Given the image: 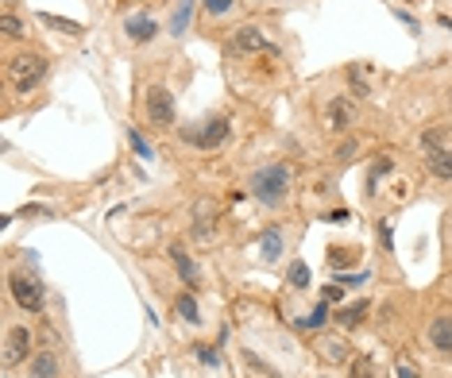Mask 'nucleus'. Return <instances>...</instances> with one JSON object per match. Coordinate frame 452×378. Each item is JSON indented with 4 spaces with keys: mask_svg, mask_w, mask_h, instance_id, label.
Instances as JSON below:
<instances>
[{
    "mask_svg": "<svg viewBox=\"0 0 452 378\" xmlns=\"http://www.w3.org/2000/svg\"><path fill=\"white\" fill-rule=\"evenodd\" d=\"M8 77H12V85H16V93L35 89V85L47 77V58H39V54H16V58L8 62Z\"/></svg>",
    "mask_w": 452,
    "mask_h": 378,
    "instance_id": "obj_2",
    "label": "nucleus"
},
{
    "mask_svg": "<svg viewBox=\"0 0 452 378\" xmlns=\"http://www.w3.org/2000/svg\"><path fill=\"white\" fill-rule=\"evenodd\" d=\"M251 194L263 205H282L286 194H290V166L275 162V166L255 170V174H251Z\"/></svg>",
    "mask_w": 452,
    "mask_h": 378,
    "instance_id": "obj_1",
    "label": "nucleus"
},
{
    "mask_svg": "<svg viewBox=\"0 0 452 378\" xmlns=\"http://www.w3.org/2000/svg\"><path fill=\"white\" fill-rule=\"evenodd\" d=\"M0 31L8 35V39H24V24H20L12 12H4V16H0Z\"/></svg>",
    "mask_w": 452,
    "mask_h": 378,
    "instance_id": "obj_21",
    "label": "nucleus"
},
{
    "mask_svg": "<svg viewBox=\"0 0 452 378\" xmlns=\"http://www.w3.org/2000/svg\"><path fill=\"white\" fill-rule=\"evenodd\" d=\"M186 139H190L193 147H201V151H213V147H220L228 139V120L217 116V120H205V124H193L186 127Z\"/></svg>",
    "mask_w": 452,
    "mask_h": 378,
    "instance_id": "obj_3",
    "label": "nucleus"
},
{
    "mask_svg": "<svg viewBox=\"0 0 452 378\" xmlns=\"http://www.w3.org/2000/svg\"><path fill=\"white\" fill-rule=\"evenodd\" d=\"M128 139H132V147H135V155H140V159H155V151L147 147V139H143L135 127H128Z\"/></svg>",
    "mask_w": 452,
    "mask_h": 378,
    "instance_id": "obj_23",
    "label": "nucleus"
},
{
    "mask_svg": "<svg viewBox=\"0 0 452 378\" xmlns=\"http://www.w3.org/2000/svg\"><path fill=\"white\" fill-rule=\"evenodd\" d=\"M421 143H425V151L433 155V151H437V143H441V127H433V132H425V135H421Z\"/></svg>",
    "mask_w": 452,
    "mask_h": 378,
    "instance_id": "obj_28",
    "label": "nucleus"
},
{
    "mask_svg": "<svg viewBox=\"0 0 452 378\" xmlns=\"http://www.w3.org/2000/svg\"><path fill=\"white\" fill-rule=\"evenodd\" d=\"M170 259H174V267H178V274L190 282V286H197L201 282V274H197V267H193V259L182 251V247H170Z\"/></svg>",
    "mask_w": 452,
    "mask_h": 378,
    "instance_id": "obj_10",
    "label": "nucleus"
},
{
    "mask_svg": "<svg viewBox=\"0 0 452 378\" xmlns=\"http://www.w3.org/2000/svg\"><path fill=\"white\" fill-rule=\"evenodd\" d=\"M340 282H348V286H360V282H368V274H348V278H340Z\"/></svg>",
    "mask_w": 452,
    "mask_h": 378,
    "instance_id": "obj_32",
    "label": "nucleus"
},
{
    "mask_svg": "<svg viewBox=\"0 0 452 378\" xmlns=\"http://www.w3.org/2000/svg\"><path fill=\"white\" fill-rule=\"evenodd\" d=\"M356 262V251H333L329 255V267L333 270H344V267H352Z\"/></svg>",
    "mask_w": 452,
    "mask_h": 378,
    "instance_id": "obj_26",
    "label": "nucleus"
},
{
    "mask_svg": "<svg viewBox=\"0 0 452 378\" xmlns=\"http://www.w3.org/2000/svg\"><path fill=\"white\" fill-rule=\"evenodd\" d=\"M147 120L155 127H170L174 124V97L163 85H151L147 89Z\"/></svg>",
    "mask_w": 452,
    "mask_h": 378,
    "instance_id": "obj_4",
    "label": "nucleus"
},
{
    "mask_svg": "<svg viewBox=\"0 0 452 378\" xmlns=\"http://www.w3.org/2000/svg\"><path fill=\"white\" fill-rule=\"evenodd\" d=\"M352 378H371V363L368 359H356V363H352Z\"/></svg>",
    "mask_w": 452,
    "mask_h": 378,
    "instance_id": "obj_29",
    "label": "nucleus"
},
{
    "mask_svg": "<svg viewBox=\"0 0 452 378\" xmlns=\"http://www.w3.org/2000/svg\"><path fill=\"white\" fill-rule=\"evenodd\" d=\"M59 375V359L50 352H43V355H35V363H31V378H54Z\"/></svg>",
    "mask_w": 452,
    "mask_h": 378,
    "instance_id": "obj_12",
    "label": "nucleus"
},
{
    "mask_svg": "<svg viewBox=\"0 0 452 378\" xmlns=\"http://www.w3.org/2000/svg\"><path fill=\"white\" fill-rule=\"evenodd\" d=\"M429 174L452 182V151H433L429 155Z\"/></svg>",
    "mask_w": 452,
    "mask_h": 378,
    "instance_id": "obj_11",
    "label": "nucleus"
},
{
    "mask_svg": "<svg viewBox=\"0 0 452 378\" xmlns=\"http://www.w3.org/2000/svg\"><path fill=\"white\" fill-rule=\"evenodd\" d=\"M201 8L209 12V16H228V12L236 8V0H205Z\"/></svg>",
    "mask_w": 452,
    "mask_h": 378,
    "instance_id": "obj_24",
    "label": "nucleus"
},
{
    "mask_svg": "<svg viewBox=\"0 0 452 378\" xmlns=\"http://www.w3.org/2000/svg\"><path fill=\"white\" fill-rule=\"evenodd\" d=\"M363 313H368V301H356V305H348L344 313H336V320H340L344 328H352V324H360V320H363Z\"/></svg>",
    "mask_w": 452,
    "mask_h": 378,
    "instance_id": "obj_18",
    "label": "nucleus"
},
{
    "mask_svg": "<svg viewBox=\"0 0 452 378\" xmlns=\"http://www.w3.org/2000/svg\"><path fill=\"white\" fill-rule=\"evenodd\" d=\"M340 297H344L340 286H329V290H325V301H336V305H340Z\"/></svg>",
    "mask_w": 452,
    "mask_h": 378,
    "instance_id": "obj_31",
    "label": "nucleus"
},
{
    "mask_svg": "<svg viewBox=\"0 0 452 378\" xmlns=\"http://www.w3.org/2000/svg\"><path fill=\"white\" fill-rule=\"evenodd\" d=\"M441 27H449V31H452V19H449V16H441Z\"/></svg>",
    "mask_w": 452,
    "mask_h": 378,
    "instance_id": "obj_36",
    "label": "nucleus"
},
{
    "mask_svg": "<svg viewBox=\"0 0 452 378\" xmlns=\"http://www.w3.org/2000/svg\"><path fill=\"white\" fill-rule=\"evenodd\" d=\"M27 347H31V332L27 328H12L8 340H4V367H16L27 355Z\"/></svg>",
    "mask_w": 452,
    "mask_h": 378,
    "instance_id": "obj_6",
    "label": "nucleus"
},
{
    "mask_svg": "<svg viewBox=\"0 0 452 378\" xmlns=\"http://www.w3.org/2000/svg\"><path fill=\"white\" fill-rule=\"evenodd\" d=\"M43 24L54 27V31H66V35H82V24H74V19H62V16H50V12H43Z\"/></svg>",
    "mask_w": 452,
    "mask_h": 378,
    "instance_id": "obj_17",
    "label": "nucleus"
},
{
    "mask_svg": "<svg viewBox=\"0 0 452 378\" xmlns=\"http://www.w3.org/2000/svg\"><path fill=\"white\" fill-rule=\"evenodd\" d=\"M232 47L236 51H275V42H271L259 27H240V31L232 35Z\"/></svg>",
    "mask_w": 452,
    "mask_h": 378,
    "instance_id": "obj_7",
    "label": "nucleus"
},
{
    "mask_svg": "<svg viewBox=\"0 0 452 378\" xmlns=\"http://www.w3.org/2000/svg\"><path fill=\"white\" fill-rule=\"evenodd\" d=\"M386 170H391V159H379V162H375V178L386 174Z\"/></svg>",
    "mask_w": 452,
    "mask_h": 378,
    "instance_id": "obj_34",
    "label": "nucleus"
},
{
    "mask_svg": "<svg viewBox=\"0 0 452 378\" xmlns=\"http://www.w3.org/2000/svg\"><path fill=\"white\" fill-rule=\"evenodd\" d=\"M243 363H248V367H255V370H259L263 378H278V370H275V367H267V363H263L259 355H251V352H243Z\"/></svg>",
    "mask_w": 452,
    "mask_h": 378,
    "instance_id": "obj_25",
    "label": "nucleus"
},
{
    "mask_svg": "<svg viewBox=\"0 0 452 378\" xmlns=\"http://www.w3.org/2000/svg\"><path fill=\"white\" fill-rule=\"evenodd\" d=\"M325 320H329V305H317V309H313L310 317H301L298 324H301V328H321Z\"/></svg>",
    "mask_w": 452,
    "mask_h": 378,
    "instance_id": "obj_22",
    "label": "nucleus"
},
{
    "mask_svg": "<svg viewBox=\"0 0 452 378\" xmlns=\"http://www.w3.org/2000/svg\"><path fill=\"white\" fill-rule=\"evenodd\" d=\"M352 155H356V143H352V139H348V143L340 147V159H352Z\"/></svg>",
    "mask_w": 452,
    "mask_h": 378,
    "instance_id": "obj_33",
    "label": "nucleus"
},
{
    "mask_svg": "<svg viewBox=\"0 0 452 378\" xmlns=\"http://www.w3.org/2000/svg\"><path fill=\"white\" fill-rule=\"evenodd\" d=\"M197 359H201V363H209V367H217L220 355H217V347H205V344H201V347H197Z\"/></svg>",
    "mask_w": 452,
    "mask_h": 378,
    "instance_id": "obj_27",
    "label": "nucleus"
},
{
    "mask_svg": "<svg viewBox=\"0 0 452 378\" xmlns=\"http://www.w3.org/2000/svg\"><path fill=\"white\" fill-rule=\"evenodd\" d=\"M286 278H290L294 290H306V286H310V267H306V262H290V274H286Z\"/></svg>",
    "mask_w": 452,
    "mask_h": 378,
    "instance_id": "obj_19",
    "label": "nucleus"
},
{
    "mask_svg": "<svg viewBox=\"0 0 452 378\" xmlns=\"http://www.w3.org/2000/svg\"><path fill=\"white\" fill-rule=\"evenodd\" d=\"M379 235H383V247H386V251H391V247H394V239H391V224H386V220H383V224H379Z\"/></svg>",
    "mask_w": 452,
    "mask_h": 378,
    "instance_id": "obj_30",
    "label": "nucleus"
},
{
    "mask_svg": "<svg viewBox=\"0 0 452 378\" xmlns=\"http://www.w3.org/2000/svg\"><path fill=\"white\" fill-rule=\"evenodd\" d=\"M174 309H178V317H182L186 324H201V313H197V301H193L190 294H182V297H178V305H174Z\"/></svg>",
    "mask_w": 452,
    "mask_h": 378,
    "instance_id": "obj_15",
    "label": "nucleus"
},
{
    "mask_svg": "<svg viewBox=\"0 0 452 378\" xmlns=\"http://www.w3.org/2000/svg\"><path fill=\"white\" fill-rule=\"evenodd\" d=\"M329 124H333V127H348L352 124V104L336 97V101L329 104Z\"/></svg>",
    "mask_w": 452,
    "mask_h": 378,
    "instance_id": "obj_14",
    "label": "nucleus"
},
{
    "mask_svg": "<svg viewBox=\"0 0 452 378\" xmlns=\"http://www.w3.org/2000/svg\"><path fill=\"white\" fill-rule=\"evenodd\" d=\"M124 31H128V39H132V42H147V39L159 35V27H155V19H151V16H132L124 24Z\"/></svg>",
    "mask_w": 452,
    "mask_h": 378,
    "instance_id": "obj_8",
    "label": "nucleus"
},
{
    "mask_svg": "<svg viewBox=\"0 0 452 378\" xmlns=\"http://www.w3.org/2000/svg\"><path fill=\"white\" fill-rule=\"evenodd\" d=\"M398 378H418V375H414V367H398Z\"/></svg>",
    "mask_w": 452,
    "mask_h": 378,
    "instance_id": "obj_35",
    "label": "nucleus"
},
{
    "mask_svg": "<svg viewBox=\"0 0 452 378\" xmlns=\"http://www.w3.org/2000/svg\"><path fill=\"white\" fill-rule=\"evenodd\" d=\"M278 255H282V232H275V228H271V232L263 235V259L275 262Z\"/></svg>",
    "mask_w": 452,
    "mask_h": 378,
    "instance_id": "obj_16",
    "label": "nucleus"
},
{
    "mask_svg": "<svg viewBox=\"0 0 452 378\" xmlns=\"http://www.w3.org/2000/svg\"><path fill=\"white\" fill-rule=\"evenodd\" d=\"M190 16H193V0H182V4L174 8V19H170V35H178V39H182L186 27H190Z\"/></svg>",
    "mask_w": 452,
    "mask_h": 378,
    "instance_id": "obj_13",
    "label": "nucleus"
},
{
    "mask_svg": "<svg viewBox=\"0 0 452 378\" xmlns=\"http://www.w3.org/2000/svg\"><path fill=\"white\" fill-rule=\"evenodd\" d=\"M8 286H12V297H16L20 309H27V313H39V309H43V286L35 282V278L12 274V278H8Z\"/></svg>",
    "mask_w": 452,
    "mask_h": 378,
    "instance_id": "obj_5",
    "label": "nucleus"
},
{
    "mask_svg": "<svg viewBox=\"0 0 452 378\" xmlns=\"http://www.w3.org/2000/svg\"><path fill=\"white\" fill-rule=\"evenodd\" d=\"M429 340H433V347H441V352H452V317H437L433 328H429Z\"/></svg>",
    "mask_w": 452,
    "mask_h": 378,
    "instance_id": "obj_9",
    "label": "nucleus"
},
{
    "mask_svg": "<svg viewBox=\"0 0 452 378\" xmlns=\"http://www.w3.org/2000/svg\"><path fill=\"white\" fill-rule=\"evenodd\" d=\"M449 290H452V286H449Z\"/></svg>",
    "mask_w": 452,
    "mask_h": 378,
    "instance_id": "obj_37",
    "label": "nucleus"
},
{
    "mask_svg": "<svg viewBox=\"0 0 452 378\" xmlns=\"http://www.w3.org/2000/svg\"><path fill=\"white\" fill-rule=\"evenodd\" d=\"M321 352H325V359H333V363L348 359V344H344V340H325V347H321Z\"/></svg>",
    "mask_w": 452,
    "mask_h": 378,
    "instance_id": "obj_20",
    "label": "nucleus"
}]
</instances>
